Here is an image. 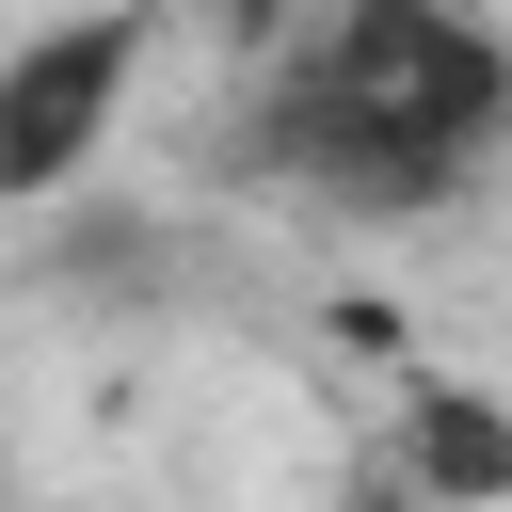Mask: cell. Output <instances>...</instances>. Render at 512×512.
I'll return each mask as SVG.
<instances>
[{
	"instance_id": "obj_1",
	"label": "cell",
	"mask_w": 512,
	"mask_h": 512,
	"mask_svg": "<svg viewBox=\"0 0 512 512\" xmlns=\"http://www.w3.org/2000/svg\"><path fill=\"white\" fill-rule=\"evenodd\" d=\"M512 144V32L480 0H320L256 80V176L336 224H432Z\"/></svg>"
},
{
	"instance_id": "obj_2",
	"label": "cell",
	"mask_w": 512,
	"mask_h": 512,
	"mask_svg": "<svg viewBox=\"0 0 512 512\" xmlns=\"http://www.w3.org/2000/svg\"><path fill=\"white\" fill-rule=\"evenodd\" d=\"M144 48H160L144 0H80V16H32L0 48V208H64L112 160L128 96H144Z\"/></svg>"
},
{
	"instance_id": "obj_3",
	"label": "cell",
	"mask_w": 512,
	"mask_h": 512,
	"mask_svg": "<svg viewBox=\"0 0 512 512\" xmlns=\"http://www.w3.org/2000/svg\"><path fill=\"white\" fill-rule=\"evenodd\" d=\"M368 480H384L400 512H512V400L416 368V384L384 400V464H368Z\"/></svg>"
},
{
	"instance_id": "obj_4",
	"label": "cell",
	"mask_w": 512,
	"mask_h": 512,
	"mask_svg": "<svg viewBox=\"0 0 512 512\" xmlns=\"http://www.w3.org/2000/svg\"><path fill=\"white\" fill-rule=\"evenodd\" d=\"M352 512H400V496H384V480H352Z\"/></svg>"
}]
</instances>
